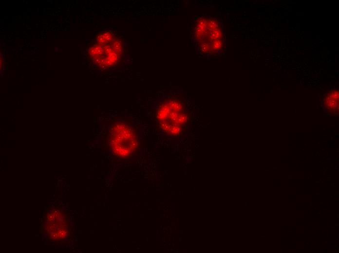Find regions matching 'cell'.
<instances>
[{
	"mask_svg": "<svg viewBox=\"0 0 339 253\" xmlns=\"http://www.w3.org/2000/svg\"><path fill=\"white\" fill-rule=\"evenodd\" d=\"M108 141L112 154L121 161L134 158L141 149L139 131L130 119H114L109 129Z\"/></svg>",
	"mask_w": 339,
	"mask_h": 253,
	"instance_id": "obj_1",
	"label": "cell"
},
{
	"mask_svg": "<svg viewBox=\"0 0 339 253\" xmlns=\"http://www.w3.org/2000/svg\"><path fill=\"white\" fill-rule=\"evenodd\" d=\"M157 126L164 134L178 136L184 131L188 115L183 103L175 98H167L158 107L156 113Z\"/></svg>",
	"mask_w": 339,
	"mask_h": 253,
	"instance_id": "obj_2",
	"label": "cell"
},
{
	"mask_svg": "<svg viewBox=\"0 0 339 253\" xmlns=\"http://www.w3.org/2000/svg\"><path fill=\"white\" fill-rule=\"evenodd\" d=\"M195 38L199 41L203 52L209 53L220 50L223 47V32L215 20L200 18L195 24Z\"/></svg>",
	"mask_w": 339,
	"mask_h": 253,
	"instance_id": "obj_3",
	"label": "cell"
},
{
	"mask_svg": "<svg viewBox=\"0 0 339 253\" xmlns=\"http://www.w3.org/2000/svg\"><path fill=\"white\" fill-rule=\"evenodd\" d=\"M121 49V45L114 41L108 44L94 45L90 48L89 54L97 65L111 67L118 61Z\"/></svg>",
	"mask_w": 339,
	"mask_h": 253,
	"instance_id": "obj_4",
	"label": "cell"
},
{
	"mask_svg": "<svg viewBox=\"0 0 339 253\" xmlns=\"http://www.w3.org/2000/svg\"><path fill=\"white\" fill-rule=\"evenodd\" d=\"M324 107L333 112L336 111L339 107V91L333 90L329 92L323 99Z\"/></svg>",
	"mask_w": 339,
	"mask_h": 253,
	"instance_id": "obj_5",
	"label": "cell"
},
{
	"mask_svg": "<svg viewBox=\"0 0 339 253\" xmlns=\"http://www.w3.org/2000/svg\"><path fill=\"white\" fill-rule=\"evenodd\" d=\"M114 40L113 34L108 31L101 33L97 38V43L100 44H108Z\"/></svg>",
	"mask_w": 339,
	"mask_h": 253,
	"instance_id": "obj_6",
	"label": "cell"
},
{
	"mask_svg": "<svg viewBox=\"0 0 339 253\" xmlns=\"http://www.w3.org/2000/svg\"><path fill=\"white\" fill-rule=\"evenodd\" d=\"M320 204H323V202H320Z\"/></svg>",
	"mask_w": 339,
	"mask_h": 253,
	"instance_id": "obj_7",
	"label": "cell"
}]
</instances>
